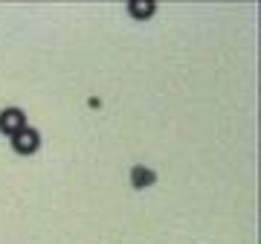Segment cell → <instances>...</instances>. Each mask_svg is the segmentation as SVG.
Returning a JSON list of instances; mask_svg holds the SVG:
<instances>
[{
    "mask_svg": "<svg viewBox=\"0 0 261 244\" xmlns=\"http://www.w3.org/2000/svg\"><path fill=\"white\" fill-rule=\"evenodd\" d=\"M12 149L18 151V154H35L38 149H41V134L35 131V128H20L15 137H12Z\"/></svg>",
    "mask_w": 261,
    "mask_h": 244,
    "instance_id": "1",
    "label": "cell"
},
{
    "mask_svg": "<svg viewBox=\"0 0 261 244\" xmlns=\"http://www.w3.org/2000/svg\"><path fill=\"white\" fill-rule=\"evenodd\" d=\"M20 128H27V113L20 108H3L0 111V131L6 137H15Z\"/></svg>",
    "mask_w": 261,
    "mask_h": 244,
    "instance_id": "2",
    "label": "cell"
},
{
    "mask_svg": "<svg viewBox=\"0 0 261 244\" xmlns=\"http://www.w3.org/2000/svg\"><path fill=\"white\" fill-rule=\"evenodd\" d=\"M128 12H130L137 20H145V18H151V15L157 12V6H154L151 0H130V3H128Z\"/></svg>",
    "mask_w": 261,
    "mask_h": 244,
    "instance_id": "3",
    "label": "cell"
},
{
    "mask_svg": "<svg viewBox=\"0 0 261 244\" xmlns=\"http://www.w3.org/2000/svg\"><path fill=\"white\" fill-rule=\"evenodd\" d=\"M130 178H134V186H148V183H154V172L142 169V166H137V169L130 172Z\"/></svg>",
    "mask_w": 261,
    "mask_h": 244,
    "instance_id": "4",
    "label": "cell"
}]
</instances>
